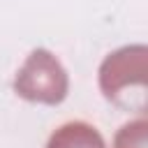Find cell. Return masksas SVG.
<instances>
[{"label":"cell","instance_id":"1","mask_svg":"<svg viewBox=\"0 0 148 148\" xmlns=\"http://www.w3.org/2000/svg\"><path fill=\"white\" fill-rule=\"evenodd\" d=\"M14 90L30 102L58 104L67 95V74L53 53H49L46 49H37L18 69Z\"/></svg>","mask_w":148,"mask_h":148},{"label":"cell","instance_id":"2","mask_svg":"<svg viewBox=\"0 0 148 148\" xmlns=\"http://www.w3.org/2000/svg\"><path fill=\"white\" fill-rule=\"evenodd\" d=\"M99 86L113 102H118L120 92L130 86L146 88V46H125L111 53L102 62Z\"/></svg>","mask_w":148,"mask_h":148},{"label":"cell","instance_id":"3","mask_svg":"<svg viewBox=\"0 0 148 148\" xmlns=\"http://www.w3.org/2000/svg\"><path fill=\"white\" fill-rule=\"evenodd\" d=\"M46 148H104L99 132L86 123H67L56 130Z\"/></svg>","mask_w":148,"mask_h":148},{"label":"cell","instance_id":"4","mask_svg":"<svg viewBox=\"0 0 148 148\" xmlns=\"http://www.w3.org/2000/svg\"><path fill=\"white\" fill-rule=\"evenodd\" d=\"M113 148H146V120L139 118L134 123H127L118 132Z\"/></svg>","mask_w":148,"mask_h":148}]
</instances>
